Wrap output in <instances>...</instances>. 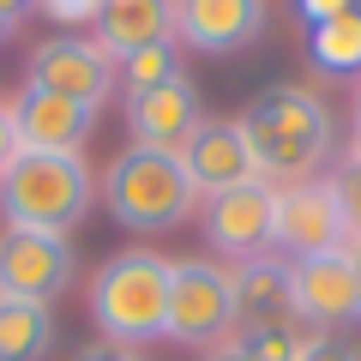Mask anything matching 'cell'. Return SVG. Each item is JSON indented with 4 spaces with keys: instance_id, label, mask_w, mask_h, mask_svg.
<instances>
[{
    "instance_id": "d6986e66",
    "label": "cell",
    "mask_w": 361,
    "mask_h": 361,
    "mask_svg": "<svg viewBox=\"0 0 361 361\" xmlns=\"http://www.w3.org/2000/svg\"><path fill=\"white\" fill-rule=\"evenodd\" d=\"M115 73H121V85H127V97H133V90H151V85H163V78H180L175 37H169V42H151V49H133V54H121V61H115Z\"/></svg>"
},
{
    "instance_id": "277c9868",
    "label": "cell",
    "mask_w": 361,
    "mask_h": 361,
    "mask_svg": "<svg viewBox=\"0 0 361 361\" xmlns=\"http://www.w3.org/2000/svg\"><path fill=\"white\" fill-rule=\"evenodd\" d=\"M199 205V187L180 163V151H151V145H127L109 163V211L127 229H175Z\"/></svg>"
},
{
    "instance_id": "44dd1931",
    "label": "cell",
    "mask_w": 361,
    "mask_h": 361,
    "mask_svg": "<svg viewBox=\"0 0 361 361\" xmlns=\"http://www.w3.org/2000/svg\"><path fill=\"white\" fill-rule=\"evenodd\" d=\"M331 187H337V199H343V223H349V241L343 247H349V253H361V163H349Z\"/></svg>"
},
{
    "instance_id": "30bf717a",
    "label": "cell",
    "mask_w": 361,
    "mask_h": 361,
    "mask_svg": "<svg viewBox=\"0 0 361 361\" xmlns=\"http://www.w3.org/2000/svg\"><path fill=\"white\" fill-rule=\"evenodd\" d=\"M271 223H277V187L271 180H241L229 193L205 199V241L229 259H259L271 247Z\"/></svg>"
},
{
    "instance_id": "52a82bcc",
    "label": "cell",
    "mask_w": 361,
    "mask_h": 361,
    "mask_svg": "<svg viewBox=\"0 0 361 361\" xmlns=\"http://www.w3.org/2000/svg\"><path fill=\"white\" fill-rule=\"evenodd\" d=\"M66 283H73V247H66V235L0 229V295L49 307Z\"/></svg>"
},
{
    "instance_id": "ac0fdd59",
    "label": "cell",
    "mask_w": 361,
    "mask_h": 361,
    "mask_svg": "<svg viewBox=\"0 0 361 361\" xmlns=\"http://www.w3.org/2000/svg\"><path fill=\"white\" fill-rule=\"evenodd\" d=\"M307 49H313V61H319L325 73H361V6L313 25Z\"/></svg>"
},
{
    "instance_id": "ffe728a7",
    "label": "cell",
    "mask_w": 361,
    "mask_h": 361,
    "mask_svg": "<svg viewBox=\"0 0 361 361\" xmlns=\"http://www.w3.org/2000/svg\"><path fill=\"white\" fill-rule=\"evenodd\" d=\"M241 343H247V355H253V361H295L307 337L295 331V319H283V325H253Z\"/></svg>"
},
{
    "instance_id": "83f0119b",
    "label": "cell",
    "mask_w": 361,
    "mask_h": 361,
    "mask_svg": "<svg viewBox=\"0 0 361 361\" xmlns=\"http://www.w3.org/2000/svg\"><path fill=\"white\" fill-rule=\"evenodd\" d=\"M30 6H37V0H0V18H13V25H18V18H25Z\"/></svg>"
},
{
    "instance_id": "8fae6325",
    "label": "cell",
    "mask_w": 361,
    "mask_h": 361,
    "mask_svg": "<svg viewBox=\"0 0 361 361\" xmlns=\"http://www.w3.org/2000/svg\"><path fill=\"white\" fill-rule=\"evenodd\" d=\"M265 30V0H175V37L193 54H241Z\"/></svg>"
},
{
    "instance_id": "5bb4252c",
    "label": "cell",
    "mask_w": 361,
    "mask_h": 361,
    "mask_svg": "<svg viewBox=\"0 0 361 361\" xmlns=\"http://www.w3.org/2000/svg\"><path fill=\"white\" fill-rule=\"evenodd\" d=\"M180 163L193 175L199 199H217V193H229V187H241V180H259L253 175V151H247V139H241L235 121H199V133L180 145Z\"/></svg>"
},
{
    "instance_id": "4316f807",
    "label": "cell",
    "mask_w": 361,
    "mask_h": 361,
    "mask_svg": "<svg viewBox=\"0 0 361 361\" xmlns=\"http://www.w3.org/2000/svg\"><path fill=\"white\" fill-rule=\"evenodd\" d=\"M205 361H253V355H247V343H241V337H235V343H217V349H211Z\"/></svg>"
},
{
    "instance_id": "d4e9b609",
    "label": "cell",
    "mask_w": 361,
    "mask_h": 361,
    "mask_svg": "<svg viewBox=\"0 0 361 361\" xmlns=\"http://www.w3.org/2000/svg\"><path fill=\"white\" fill-rule=\"evenodd\" d=\"M18 157V133H13V103H0V169Z\"/></svg>"
},
{
    "instance_id": "f546056e",
    "label": "cell",
    "mask_w": 361,
    "mask_h": 361,
    "mask_svg": "<svg viewBox=\"0 0 361 361\" xmlns=\"http://www.w3.org/2000/svg\"><path fill=\"white\" fill-rule=\"evenodd\" d=\"M13 30H18V25H13V18H0V42H13Z\"/></svg>"
},
{
    "instance_id": "6da1fadb",
    "label": "cell",
    "mask_w": 361,
    "mask_h": 361,
    "mask_svg": "<svg viewBox=\"0 0 361 361\" xmlns=\"http://www.w3.org/2000/svg\"><path fill=\"white\" fill-rule=\"evenodd\" d=\"M259 180H307L331 157V109L301 85H271L235 115Z\"/></svg>"
},
{
    "instance_id": "ba28073f",
    "label": "cell",
    "mask_w": 361,
    "mask_h": 361,
    "mask_svg": "<svg viewBox=\"0 0 361 361\" xmlns=\"http://www.w3.org/2000/svg\"><path fill=\"white\" fill-rule=\"evenodd\" d=\"M25 85L103 109L109 85H115V61L97 49V37H49V42H37V49H30Z\"/></svg>"
},
{
    "instance_id": "4dcf8cb0",
    "label": "cell",
    "mask_w": 361,
    "mask_h": 361,
    "mask_svg": "<svg viewBox=\"0 0 361 361\" xmlns=\"http://www.w3.org/2000/svg\"><path fill=\"white\" fill-rule=\"evenodd\" d=\"M355 283H361V253H355Z\"/></svg>"
},
{
    "instance_id": "cb8c5ba5",
    "label": "cell",
    "mask_w": 361,
    "mask_h": 361,
    "mask_svg": "<svg viewBox=\"0 0 361 361\" xmlns=\"http://www.w3.org/2000/svg\"><path fill=\"white\" fill-rule=\"evenodd\" d=\"M295 6H301L307 25H325V18H337V13H355L361 0H295Z\"/></svg>"
},
{
    "instance_id": "3957f363",
    "label": "cell",
    "mask_w": 361,
    "mask_h": 361,
    "mask_svg": "<svg viewBox=\"0 0 361 361\" xmlns=\"http://www.w3.org/2000/svg\"><path fill=\"white\" fill-rule=\"evenodd\" d=\"M169 277L175 259H157L145 247L115 253L97 277H90V319L109 331V343H151L169 325Z\"/></svg>"
},
{
    "instance_id": "2e32d148",
    "label": "cell",
    "mask_w": 361,
    "mask_h": 361,
    "mask_svg": "<svg viewBox=\"0 0 361 361\" xmlns=\"http://www.w3.org/2000/svg\"><path fill=\"white\" fill-rule=\"evenodd\" d=\"M235 277V307H241V319L253 325H283L295 319L289 313V265H277V259H247V265L229 271Z\"/></svg>"
},
{
    "instance_id": "7c38bea8",
    "label": "cell",
    "mask_w": 361,
    "mask_h": 361,
    "mask_svg": "<svg viewBox=\"0 0 361 361\" xmlns=\"http://www.w3.org/2000/svg\"><path fill=\"white\" fill-rule=\"evenodd\" d=\"M90 127H97L90 103H73V97H54V90H37V85H25L13 103L18 151H85Z\"/></svg>"
},
{
    "instance_id": "5b68a950",
    "label": "cell",
    "mask_w": 361,
    "mask_h": 361,
    "mask_svg": "<svg viewBox=\"0 0 361 361\" xmlns=\"http://www.w3.org/2000/svg\"><path fill=\"white\" fill-rule=\"evenodd\" d=\"M235 319H241V307H235V277L229 271L205 265V259H175L163 337L193 343V349H217V343H229Z\"/></svg>"
},
{
    "instance_id": "4fadbf2b",
    "label": "cell",
    "mask_w": 361,
    "mask_h": 361,
    "mask_svg": "<svg viewBox=\"0 0 361 361\" xmlns=\"http://www.w3.org/2000/svg\"><path fill=\"white\" fill-rule=\"evenodd\" d=\"M199 121H205V109H199V97H193L187 78H163V85L127 97L133 145H151V151H180V145L199 133Z\"/></svg>"
},
{
    "instance_id": "8992f818",
    "label": "cell",
    "mask_w": 361,
    "mask_h": 361,
    "mask_svg": "<svg viewBox=\"0 0 361 361\" xmlns=\"http://www.w3.org/2000/svg\"><path fill=\"white\" fill-rule=\"evenodd\" d=\"M349 241L343 223V199L331 180H295L277 193V223H271V247H283L289 259H313V253H337Z\"/></svg>"
},
{
    "instance_id": "9a60e30c",
    "label": "cell",
    "mask_w": 361,
    "mask_h": 361,
    "mask_svg": "<svg viewBox=\"0 0 361 361\" xmlns=\"http://www.w3.org/2000/svg\"><path fill=\"white\" fill-rule=\"evenodd\" d=\"M90 30H97V49L109 61H121L133 49H151V42L175 37V0H103Z\"/></svg>"
},
{
    "instance_id": "9c48e42d",
    "label": "cell",
    "mask_w": 361,
    "mask_h": 361,
    "mask_svg": "<svg viewBox=\"0 0 361 361\" xmlns=\"http://www.w3.org/2000/svg\"><path fill=\"white\" fill-rule=\"evenodd\" d=\"M289 313L313 325H343L361 319V283H355V253H313L289 265Z\"/></svg>"
},
{
    "instance_id": "f1b7e54d",
    "label": "cell",
    "mask_w": 361,
    "mask_h": 361,
    "mask_svg": "<svg viewBox=\"0 0 361 361\" xmlns=\"http://www.w3.org/2000/svg\"><path fill=\"white\" fill-rule=\"evenodd\" d=\"M355 163H361V97H355Z\"/></svg>"
},
{
    "instance_id": "603a6c76",
    "label": "cell",
    "mask_w": 361,
    "mask_h": 361,
    "mask_svg": "<svg viewBox=\"0 0 361 361\" xmlns=\"http://www.w3.org/2000/svg\"><path fill=\"white\" fill-rule=\"evenodd\" d=\"M295 361H361L355 343H337V337H307Z\"/></svg>"
},
{
    "instance_id": "7402d4cb",
    "label": "cell",
    "mask_w": 361,
    "mask_h": 361,
    "mask_svg": "<svg viewBox=\"0 0 361 361\" xmlns=\"http://www.w3.org/2000/svg\"><path fill=\"white\" fill-rule=\"evenodd\" d=\"M37 6L54 25H97V13H103V0H37Z\"/></svg>"
},
{
    "instance_id": "7a4b0ae2",
    "label": "cell",
    "mask_w": 361,
    "mask_h": 361,
    "mask_svg": "<svg viewBox=\"0 0 361 361\" xmlns=\"http://www.w3.org/2000/svg\"><path fill=\"white\" fill-rule=\"evenodd\" d=\"M97 187L78 151H18L0 169V217L6 229H42L66 235L90 211Z\"/></svg>"
},
{
    "instance_id": "484cf974",
    "label": "cell",
    "mask_w": 361,
    "mask_h": 361,
    "mask_svg": "<svg viewBox=\"0 0 361 361\" xmlns=\"http://www.w3.org/2000/svg\"><path fill=\"white\" fill-rule=\"evenodd\" d=\"M78 361H145V355H139V349H127V343H90Z\"/></svg>"
},
{
    "instance_id": "e0dca14e",
    "label": "cell",
    "mask_w": 361,
    "mask_h": 361,
    "mask_svg": "<svg viewBox=\"0 0 361 361\" xmlns=\"http://www.w3.org/2000/svg\"><path fill=\"white\" fill-rule=\"evenodd\" d=\"M54 349V313L42 301L0 295V361H42Z\"/></svg>"
}]
</instances>
